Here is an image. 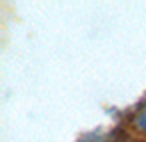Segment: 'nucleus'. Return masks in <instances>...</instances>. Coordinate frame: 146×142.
<instances>
[{"mask_svg":"<svg viewBox=\"0 0 146 142\" xmlns=\"http://www.w3.org/2000/svg\"><path fill=\"white\" fill-rule=\"evenodd\" d=\"M134 124H136V128H140V130L146 132V108L138 112V116L134 118Z\"/></svg>","mask_w":146,"mask_h":142,"instance_id":"f257e3e1","label":"nucleus"}]
</instances>
